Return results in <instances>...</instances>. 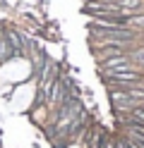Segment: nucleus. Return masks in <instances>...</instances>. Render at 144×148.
I'll use <instances>...</instances> for the list:
<instances>
[{
    "mask_svg": "<svg viewBox=\"0 0 144 148\" xmlns=\"http://www.w3.org/2000/svg\"><path fill=\"white\" fill-rule=\"evenodd\" d=\"M101 77L106 79V84L111 88H125V86H142L144 84V74L139 69H127V72H115V69H101Z\"/></svg>",
    "mask_w": 144,
    "mask_h": 148,
    "instance_id": "obj_1",
    "label": "nucleus"
},
{
    "mask_svg": "<svg viewBox=\"0 0 144 148\" xmlns=\"http://www.w3.org/2000/svg\"><path fill=\"white\" fill-rule=\"evenodd\" d=\"M10 58H17L15 50H12V45H10V41L5 38V34L0 36V62H7Z\"/></svg>",
    "mask_w": 144,
    "mask_h": 148,
    "instance_id": "obj_2",
    "label": "nucleus"
},
{
    "mask_svg": "<svg viewBox=\"0 0 144 148\" xmlns=\"http://www.w3.org/2000/svg\"><path fill=\"white\" fill-rule=\"evenodd\" d=\"M127 26L132 31H144V14H127Z\"/></svg>",
    "mask_w": 144,
    "mask_h": 148,
    "instance_id": "obj_3",
    "label": "nucleus"
}]
</instances>
